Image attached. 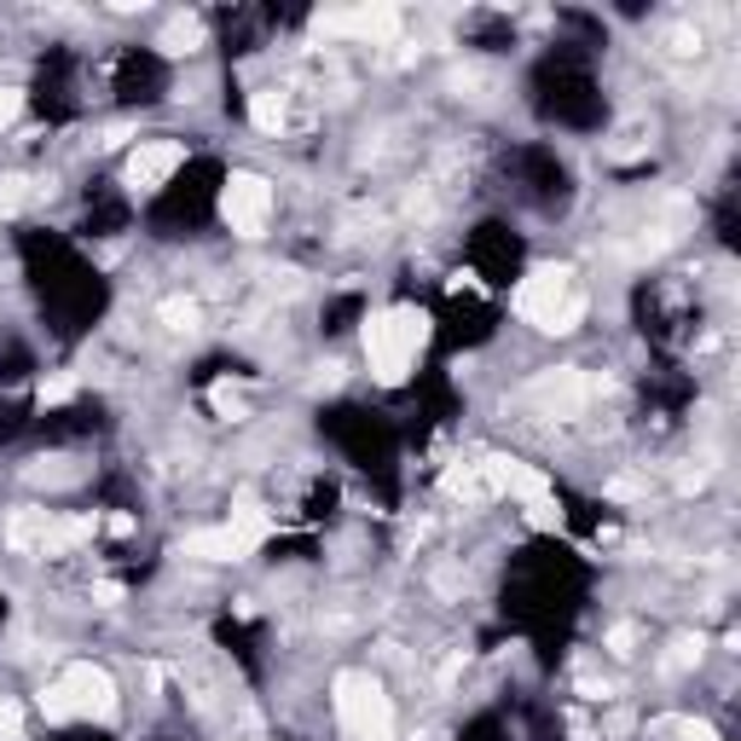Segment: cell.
I'll return each mask as SVG.
<instances>
[{"mask_svg":"<svg viewBox=\"0 0 741 741\" xmlns=\"http://www.w3.org/2000/svg\"><path fill=\"white\" fill-rule=\"evenodd\" d=\"M429 313L423 308H377L366 319V366L382 389H400L418 371V353L429 348Z\"/></svg>","mask_w":741,"mask_h":741,"instance_id":"cell-1","label":"cell"},{"mask_svg":"<svg viewBox=\"0 0 741 741\" xmlns=\"http://www.w3.org/2000/svg\"><path fill=\"white\" fill-rule=\"evenodd\" d=\"M585 308H591V301H585L574 267L545 261V267H533L522 285H516V313L533 330H545V337H568V330H579Z\"/></svg>","mask_w":741,"mask_h":741,"instance_id":"cell-2","label":"cell"},{"mask_svg":"<svg viewBox=\"0 0 741 741\" xmlns=\"http://www.w3.org/2000/svg\"><path fill=\"white\" fill-rule=\"evenodd\" d=\"M41 712L53 724L64 719H116V678L105 667H93V660H75V667H64L53 683L41 689Z\"/></svg>","mask_w":741,"mask_h":741,"instance_id":"cell-3","label":"cell"},{"mask_svg":"<svg viewBox=\"0 0 741 741\" xmlns=\"http://www.w3.org/2000/svg\"><path fill=\"white\" fill-rule=\"evenodd\" d=\"M330 707H337V724L348 741H394V701L371 672H337Z\"/></svg>","mask_w":741,"mask_h":741,"instance_id":"cell-4","label":"cell"},{"mask_svg":"<svg viewBox=\"0 0 741 741\" xmlns=\"http://www.w3.org/2000/svg\"><path fill=\"white\" fill-rule=\"evenodd\" d=\"M220 220L233 226L238 238H261L267 233V220H272V181H261V174H226V186H220Z\"/></svg>","mask_w":741,"mask_h":741,"instance_id":"cell-5","label":"cell"},{"mask_svg":"<svg viewBox=\"0 0 741 741\" xmlns=\"http://www.w3.org/2000/svg\"><path fill=\"white\" fill-rule=\"evenodd\" d=\"M186 163V145L181 140H140V151L127 157V186H134L140 197L163 192L174 181V168Z\"/></svg>","mask_w":741,"mask_h":741,"instance_id":"cell-6","label":"cell"},{"mask_svg":"<svg viewBox=\"0 0 741 741\" xmlns=\"http://www.w3.org/2000/svg\"><path fill=\"white\" fill-rule=\"evenodd\" d=\"M527 400H533V405H545L550 418H574L579 405L591 400V382H585L579 366H562V371L533 377V382H527Z\"/></svg>","mask_w":741,"mask_h":741,"instance_id":"cell-7","label":"cell"},{"mask_svg":"<svg viewBox=\"0 0 741 741\" xmlns=\"http://www.w3.org/2000/svg\"><path fill=\"white\" fill-rule=\"evenodd\" d=\"M475 470H481V481H487V493H510V498H522V504L550 498V481L533 470V464H516V457H504V452L481 457Z\"/></svg>","mask_w":741,"mask_h":741,"instance_id":"cell-8","label":"cell"},{"mask_svg":"<svg viewBox=\"0 0 741 741\" xmlns=\"http://www.w3.org/2000/svg\"><path fill=\"white\" fill-rule=\"evenodd\" d=\"M325 35H360V41H394L400 12L394 7H360V12H325L319 18Z\"/></svg>","mask_w":741,"mask_h":741,"instance_id":"cell-9","label":"cell"},{"mask_svg":"<svg viewBox=\"0 0 741 741\" xmlns=\"http://www.w3.org/2000/svg\"><path fill=\"white\" fill-rule=\"evenodd\" d=\"M181 556H197V562H238V556H249V550L238 545L233 527H197V533H186V539H181Z\"/></svg>","mask_w":741,"mask_h":741,"instance_id":"cell-10","label":"cell"},{"mask_svg":"<svg viewBox=\"0 0 741 741\" xmlns=\"http://www.w3.org/2000/svg\"><path fill=\"white\" fill-rule=\"evenodd\" d=\"M226 527L238 533V545H244V550H255V545H261L267 533H272V516H267V504L255 498V493H238V498H233V522H226Z\"/></svg>","mask_w":741,"mask_h":741,"instance_id":"cell-11","label":"cell"},{"mask_svg":"<svg viewBox=\"0 0 741 741\" xmlns=\"http://www.w3.org/2000/svg\"><path fill=\"white\" fill-rule=\"evenodd\" d=\"M93 533H99V516H53V522H47V539H41L35 556H64V550H75V545H88Z\"/></svg>","mask_w":741,"mask_h":741,"instance_id":"cell-12","label":"cell"},{"mask_svg":"<svg viewBox=\"0 0 741 741\" xmlns=\"http://www.w3.org/2000/svg\"><path fill=\"white\" fill-rule=\"evenodd\" d=\"M197 47H203V23H197L192 12H181V18H168V23H163L157 53H168V59H186V53H197Z\"/></svg>","mask_w":741,"mask_h":741,"instance_id":"cell-13","label":"cell"},{"mask_svg":"<svg viewBox=\"0 0 741 741\" xmlns=\"http://www.w3.org/2000/svg\"><path fill=\"white\" fill-rule=\"evenodd\" d=\"M285 116H290V93L285 88H261L249 99V122L261 127V134H278L285 127Z\"/></svg>","mask_w":741,"mask_h":741,"instance_id":"cell-14","label":"cell"},{"mask_svg":"<svg viewBox=\"0 0 741 741\" xmlns=\"http://www.w3.org/2000/svg\"><path fill=\"white\" fill-rule=\"evenodd\" d=\"M47 522H53V510H18V516L7 522V545L12 550H41Z\"/></svg>","mask_w":741,"mask_h":741,"instance_id":"cell-15","label":"cell"},{"mask_svg":"<svg viewBox=\"0 0 741 741\" xmlns=\"http://www.w3.org/2000/svg\"><path fill=\"white\" fill-rule=\"evenodd\" d=\"M157 319H163L168 330H197V325H203V308H197L192 296H168L163 308H157Z\"/></svg>","mask_w":741,"mask_h":741,"instance_id":"cell-16","label":"cell"},{"mask_svg":"<svg viewBox=\"0 0 741 741\" xmlns=\"http://www.w3.org/2000/svg\"><path fill=\"white\" fill-rule=\"evenodd\" d=\"M644 134H649V122H644V116L626 122L620 134H615V145H608V157H631V151H644Z\"/></svg>","mask_w":741,"mask_h":741,"instance_id":"cell-17","label":"cell"},{"mask_svg":"<svg viewBox=\"0 0 741 741\" xmlns=\"http://www.w3.org/2000/svg\"><path fill=\"white\" fill-rule=\"evenodd\" d=\"M23 203H30V181H23V174H7V181H0V215H18Z\"/></svg>","mask_w":741,"mask_h":741,"instance_id":"cell-18","label":"cell"},{"mask_svg":"<svg viewBox=\"0 0 741 741\" xmlns=\"http://www.w3.org/2000/svg\"><path fill=\"white\" fill-rule=\"evenodd\" d=\"M209 405H215L220 418H244V394L233 389V382H215V389H209Z\"/></svg>","mask_w":741,"mask_h":741,"instance_id":"cell-19","label":"cell"},{"mask_svg":"<svg viewBox=\"0 0 741 741\" xmlns=\"http://www.w3.org/2000/svg\"><path fill=\"white\" fill-rule=\"evenodd\" d=\"M35 400H41V405H64V400H75V377H47Z\"/></svg>","mask_w":741,"mask_h":741,"instance_id":"cell-20","label":"cell"},{"mask_svg":"<svg viewBox=\"0 0 741 741\" xmlns=\"http://www.w3.org/2000/svg\"><path fill=\"white\" fill-rule=\"evenodd\" d=\"M689 660H701V637H678L672 655H667V672H683Z\"/></svg>","mask_w":741,"mask_h":741,"instance_id":"cell-21","label":"cell"},{"mask_svg":"<svg viewBox=\"0 0 741 741\" xmlns=\"http://www.w3.org/2000/svg\"><path fill=\"white\" fill-rule=\"evenodd\" d=\"M527 522H533V527H562V510H556L550 498H533V504H527Z\"/></svg>","mask_w":741,"mask_h":741,"instance_id":"cell-22","label":"cell"},{"mask_svg":"<svg viewBox=\"0 0 741 741\" xmlns=\"http://www.w3.org/2000/svg\"><path fill=\"white\" fill-rule=\"evenodd\" d=\"M23 116V93L18 88H0V127H12Z\"/></svg>","mask_w":741,"mask_h":741,"instance_id":"cell-23","label":"cell"},{"mask_svg":"<svg viewBox=\"0 0 741 741\" xmlns=\"http://www.w3.org/2000/svg\"><path fill=\"white\" fill-rule=\"evenodd\" d=\"M672 53L678 59H696L701 53V30H672Z\"/></svg>","mask_w":741,"mask_h":741,"instance_id":"cell-24","label":"cell"},{"mask_svg":"<svg viewBox=\"0 0 741 741\" xmlns=\"http://www.w3.org/2000/svg\"><path fill=\"white\" fill-rule=\"evenodd\" d=\"M18 730H23L18 707H12V701H0V741H18Z\"/></svg>","mask_w":741,"mask_h":741,"instance_id":"cell-25","label":"cell"},{"mask_svg":"<svg viewBox=\"0 0 741 741\" xmlns=\"http://www.w3.org/2000/svg\"><path fill=\"white\" fill-rule=\"evenodd\" d=\"M608 649H615V655H631V649H637V631H631V626H615V631H608Z\"/></svg>","mask_w":741,"mask_h":741,"instance_id":"cell-26","label":"cell"}]
</instances>
